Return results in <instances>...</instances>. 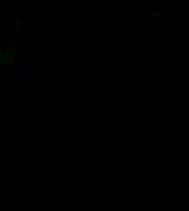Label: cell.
I'll use <instances>...</instances> for the list:
<instances>
[{"label": "cell", "instance_id": "obj_1", "mask_svg": "<svg viewBox=\"0 0 189 211\" xmlns=\"http://www.w3.org/2000/svg\"><path fill=\"white\" fill-rule=\"evenodd\" d=\"M13 78H21V80H25L28 77V73H26V62H21L20 63V67L17 68V73H13L11 75Z\"/></svg>", "mask_w": 189, "mask_h": 211}, {"label": "cell", "instance_id": "obj_2", "mask_svg": "<svg viewBox=\"0 0 189 211\" xmlns=\"http://www.w3.org/2000/svg\"><path fill=\"white\" fill-rule=\"evenodd\" d=\"M21 26H23V18L18 13H15V34L21 33Z\"/></svg>", "mask_w": 189, "mask_h": 211}]
</instances>
